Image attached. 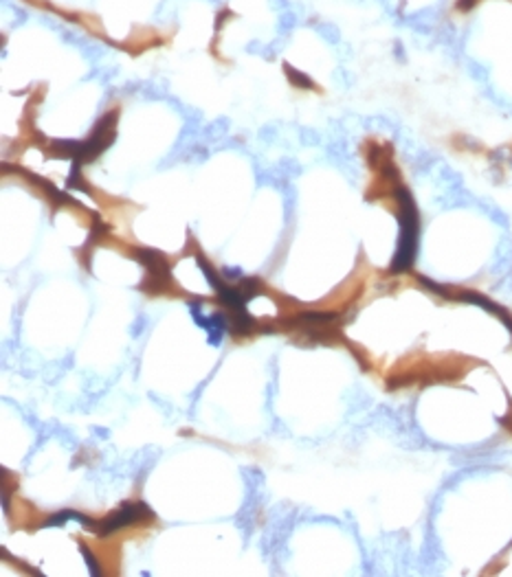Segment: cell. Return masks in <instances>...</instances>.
<instances>
[{"label":"cell","instance_id":"1","mask_svg":"<svg viewBox=\"0 0 512 577\" xmlns=\"http://www.w3.org/2000/svg\"><path fill=\"white\" fill-rule=\"evenodd\" d=\"M152 512L147 505L143 503H125L121 509H117L112 516H108L103 523L97 525V534L101 536H108L112 534V531H119V529H125L128 525L136 523V520H143V518H150Z\"/></svg>","mask_w":512,"mask_h":577},{"label":"cell","instance_id":"2","mask_svg":"<svg viewBox=\"0 0 512 577\" xmlns=\"http://www.w3.org/2000/svg\"><path fill=\"white\" fill-rule=\"evenodd\" d=\"M189 309H191V314H194V320L200 327H205V331H207V336H209V342L211 345H220V340L224 338V334L231 329V318L229 316H224V314H211L207 318V316H202L200 314V305L198 303H191L189 305Z\"/></svg>","mask_w":512,"mask_h":577},{"label":"cell","instance_id":"3","mask_svg":"<svg viewBox=\"0 0 512 577\" xmlns=\"http://www.w3.org/2000/svg\"><path fill=\"white\" fill-rule=\"evenodd\" d=\"M81 556L86 558V562H88V571H90V575H99L101 573V569L97 567V560H95V556H92L90 551H88L86 547H81Z\"/></svg>","mask_w":512,"mask_h":577}]
</instances>
